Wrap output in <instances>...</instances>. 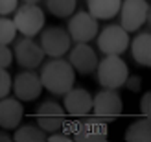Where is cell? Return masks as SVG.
I'll return each mask as SVG.
<instances>
[{"mask_svg": "<svg viewBox=\"0 0 151 142\" xmlns=\"http://www.w3.org/2000/svg\"><path fill=\"white\" fill-rule=\"evenodd\" d=\"M39 78H41L42 89H46L48 92L55 96H63L76 83V72L72 68V65L59 57H54L46 65H42Z\"/></svg>", "mask_w": 151, "mask_h": 142, "instance_id": "obj_1", "label": "cell"}, {"mask_svg": "<svg viewBox=\"0 0 151 142\" xmlns=\"http://www.w3.org/2000/svg\"><path fill=\"white\" fill-rule=\"evenodd\" d=\"M96 72L98 83L103 89H120L129 76V66L120 56H105L101 61H98Z\"/></svg>", "mask_w": 151, "mask_h": 142, "instance_id": "obj_2", "label": "cell"}, {"mask_svg": "<svg viewBox=\"0 0 151 142\" xmlns=\"http://www.w3.org/2000/svg\"><path fill=\"white\" fill-rule=\"evenodd\" d=\"M65 133L68 135L72 133V140L76 142H103L109 137V128L107 122L100 120V118H85L72 124H63Z\"/></svg>", "mask_w": 151, "mask_h": 142, "instance_id": "obj_3", "label": "cell"}, {"mask_svg": "<svg viewBox=\"0 0 151 142\" xmlns=\"http://www.w3.org/2000/svg\"><path fill=\"white\" fill-rule=\"evenodd\" d=\"M13 13H15V17H13L15 28L24 37H35L44 28L46 17H44V11H42V7H39V4L24 2L22 6H17V9Z\"/></svg>", "mask_w": 151, "mask_h": 142, "instance_id": "obj_4", "label": "cell"}, {"mask_svg": "<svg viewBox=\"0 0 151 142\" xmlns=\"http://www.w3.org/2000/svg\"><path fill=\"white\" fill-rule=\"evenodd\" d=\"M90 113H94V116L103 122H114L124 113V100L116 89H103L92 98Z\"/></svg>", "mask_w": 151, "mask_h": 142, "instance_id": "obj_5", "label": "cell"}, {"mask_svg": "<svg viewBox=\"0 0 151 142\" xmlns=\"http://www.w3.org/2000/svg\"><path fill=\"white\" fill-rule=\"evenodd\" d=\"M98 48L105 56H122L129 48V32L120 24H109L101 32H98Z\"/></svg>", "mask_w": 151, "mask_h": 142, "instance_id": "obj_6", "label": "cell"}, {"mask_svg": "<svg viewBox=\"0 0 151 142\" xmlns=\"http://www.w3.org/2000/svg\"><path fill=\"white\" fill-rule=\"evenodd\" d=\"M120 26L125 32H137L146 24L149 17L147 0H124L120 4Z\"/></svg>", "mask_w": 151, "mask_h": 142, "instance_id": "obj_7", "label": "cell"}, {"mask_svg": "<svg viewBox=\"0 0 151 142\" xmlns=\"http://www.w3.org/2000/svg\"><path fill=\"white\" fill-rule=\"evenodd\" d=\"M100 32V22L88 11L72 13L68 20V35L76 43H90Z\"/></svg>", "mask_w": 151, "mask_h": 142, "instance_id": "obj_8", "label": "cell"}, {"mask_svg": "<svg viewBox=\"0 0 151 142\" xmlns=\"http://www.w3.org/2000/svg\"><path fill=\"white\" fill-rule=\"evenodd\" d=\"M44 30V28H42ZM41 48L48 57H63L70 50L72 39L66 30L59 26H50L41 33Z\"/></svg>", "mask_w": 151, "mask_h": 142, "instance_id": "obj_9", "label": "cell"}, {"mask_svg": "<svg viewBox=\"0 0 151 142\" xmlns=\"http://www.w3.org/2000/svg\"><path fill=\"white\" fill-rule=\"evenodd\" d=\"M66 113L61 103H57L54 100H46L42 102L35 111V118H37V125L46 131V133H54L63 128V124L66 122Z\"/></svg>", "mask_w": 151, "mask_h": 142, "instance_id": "obj_10", "label": "cell"}, {"mask_svg": "<svg viewBox=\"0 0 151 142\" xmlns=\"http://www.w3.org/2000/svg\"><path fill=\"white\" fill-rule=\"evenodd\" d=\"M11 91L15 92V98L20 102H33L44 91L39 74L33 70H24L17 74V78L11 81Z\"/></svg>", "mask_w": 151, "mask_h": 142, "instance_id": "obj_11", "label": "cell"}, {"mask_svg": "<svg viewBox=\"0 0 151 142\" xmlns=\"http://www.w3.org/2000/svg\"><path fill=\"white\" fill-rule=\"evenodd\" d=\"M13 59H17L19 66H22L24 70H33L37 66H41L44 59V52L41 44L33 41V37H24L15 44Z\"/></svg>", "mask_w": 151, "mask_h": 142, "instance_id": "obj_12", "label": "cell"}, {"mask_svg": "<svg viewBox=\"0 0 151 142\" xmlns=\"http://www.w3.org/2000/svg\"><path fill=\"white\" fill-rule=\"evenodd\" d=\"M63 98V109L65 113L72 118H83L90 115L92 109V94L81 87H72L70 91H66Z\"/></svg>", "mask_w": 151, "mask_h": 142, "instance_id": "obj_13", "label": "cell"}, {"mask_svg": "<svg viewBox=\"0 0 151 142\" xmlns=\"http://www.w3.org/2000/svg\"><path fill=\"white\" fill-rule=\"evenodd\" d=\"M68 63L72 65L74 72L81 74V76H88L96 70L98 65V56L92 50V46L87 43H78L72 50H68Z\"/></svg>", "mask_w": 151, "mask_h": 142, "instance_id": "obj_14", "label": "cell"}, {"mask_svg": "<svg viewBox=\"0 0 151 142\" xmlns=\"http://www.w3.org/2000/svg\"><path fill=\"white\" fill-rule=\"evenodd\" d=\"M24 118V107L17 98H0V128L15 129Z\"/></svg>", "mask_w": 151, "mask_h": 142, "instance_id": "obj_15", "label": "cell"}, {"mask_svg": "<svg viewBox=\"0 0 151 142\" xmlns=\"http://www.w3.org/2000/svg\"><path fill=\"white\" fill-rule=\"evenodd\" d=\"M133 59L140 66H151V35L147 32H142L129 41Z\"/></svg>", "mask_w": 151, "mask_h": 142, "instance_id": "obj_16", "label": "cell"}, {"mask_svg": "<svg viewBox=\"0 0 151 142\" xmlns=\"http://www.w3.org/2000/svg\"><path fill=\"white\" fill-rule=\"evenodd\" d=\"M120 4L122 0H87L88 13L98 20H109L116 17L120 11Z\"/></svg>", "mask_w": 151, "mask_h": 142, "instance_id": "obj_17", "label": "cell"}, {"mask_svg": "<svg viewBox=\"0 0 151 142\" xmlns=\"http://www.w3.org/2000/svg\"><path fill=\"white\" fill-rule=\"evenodd\" d=\"M127 142H151V122L149 118H142L138 122H133L125 131Z\"/></svg>", "mask_w": 151, "mask_h": 142, "instance_id": "obj_18", "label": "cell"}, {"mask_svg": "<svg viewBox=\"0 0 151 142\" xmlns=\"http://www.w3.org/2000/svg\"><path fill=\"white\" fill-rule=\"evenodd\" d=\"M13 140L15 142H44L46 140V131H42L39 125H33V124L17 125Z\"/></svg>", "mask_w": 151, "mask_h": 142, "instance_id": "obj_19", "label": "cell"}, {"mask_svg": "<svg viewBox=\"0 0 151 142\" xmlns=\"http://www.w3.org/2000/svg\"><path fill=\"white\" fill-rule=\"evenodd\" d=\"M44 2L52 15H55L57 19H66L76 11L78 0H44Z\"/></svg>", "mask_w": 151, "mask_h": 142, "instance_id": "obj_20", "label": "cell"}, {"mask_svg": "<svg viewBox=\"0 0 151 142\" xmlns=\"http://www.w3.org/2000/svg\"><path fill=\"white\" fill-rule=\"evenodd\" d=\"M17 37V28H15L13 19H7L6 15L0 17V44H9Z\"/></svg>", "mask_w": 151, "mask_h": 142, "instance_id": "obj_21", "label": "cell"}, {"mask_svg": "<svg viewBox=\"0 0 151 142\" xmlns=\"http://www.w3.org/2000/svg\"><path fill=\"white\" fill-rule=\"evenodd\" d=\"M11 76L6 68H0V98H4L11 92Z\"/></svg>", "mask_w": 151, "mask_h": 142, "instance_id": "obj_22", "label": "cell"}, {"mask_svg": "<svg viewBox=\"0 0 151 142\" xmlns=\"http://www.w3.org/2000/svg\"><path fill=\"white\" fill-rule=\"evenodd\" d=\"M13 63V50L7 44H0V68H7Z\"/></svg>", "mask_w": 151, "mask_h": 142, "instance_id": "obj_23", "label": "cell"}, {"mask_svg": "<svg viewBox=\"0 0 151 142\" xmlns=\"http://www.w3.org/2000/svg\"><path fill=\"white\" fill-rule=\"evenodd\" d=\"M124 87L131 92H140L142 91V78L140 76H127Z\"/></svg>", "mask_w": 151, "mask_h": 142, "instance_id": "obj_24", "label": "cell"}, {"mask_svg": "<svg viewBox=\"0 0 151 142\" xmlns=\"http://www.w3.org/2000/svg\"><path fill=\"white\" fill-rule=\"evenodd\" d=\"M140 113H142L144 118L151 116V94L149 92H146L142 96V100H140Z\"/></svg>", "mask_w": 151, "mask_h": 142, "instance_id": "obj_25", "label": "cell"}, {"mask_svg": "<svg viewBox=\"0 0 151 142\" xmlns=\"http://www.w3.org/2000/svg\"><path fill=\"white\" fill-rule=\"evenodd\" d=\"M19 0H0V15H9L17 9Z\"/></svg>", "mask_w": 151, "mask_h": 142, "instance_id": "obj_26", "label": "cell"}, {"mask_svg": "<svg viewBox=\"0 0 151 142\" xmlns=\"http://www.w3.org/2000/svg\"><path fill=\"white\" fill-rule=\"evenodd\" d=\"M54 133H55V131H54ZM48 140H50V142H70L72 137L66 135V133H55V135H50Z\"/></svg>", "mask_w": 151, "mask_h": 142, "instance_id": "obj_27", "label": "cell"}, {"mask_svg": "<svg viewBox=\"0 0 151 142\" xmlns=\"http://www.w3.org/2000/svg\"><path fill=\"white\" fill-rule=\"evenodd\" d=\"M9 140H13L9 135H6L4 131H0V142H9Z\"/></svg>", "mask_w": 151, "mask_h": 142, "instance_id": "obj_28", "label": "cell"}, {"mask_svg": "<svg viewBox=\"0 0 151 142\" xmlns=\"http://www.w3.org/2000/svg\"><path fill=\"white\" fill-rule=\"evenodd\" d=\"M22 2H26V4H39L41 0H22Z\"/></svg>", "mask_w": 151, "mask_h": 142, "instance_id": "obj_29", "label": "cell"}]
</instances>
